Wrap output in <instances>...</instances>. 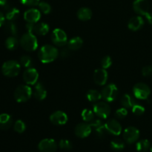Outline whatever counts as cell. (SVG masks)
Masks as SVG:
<instances>
[{
	"label": "cell",
	"instance_id": "cell-1",
	"mask_svg": "<svg viewBox=\"0 0 152 152\" xmlns=\"http://www.w3.org/2000/svg\"><path fill=\"white\" fill-rule=\"evenodd\" d=\"M59 56V50L50 45H43L38 52V57L42 63H50L56 60Z\"/></svg>",
	"mask_w": 152,
	"mask_h": 152
},
{
	"label": "cell",
	"instance_id": "cell-2",
	"mask_svg": "<svg viewBox=\"0 0 152 152\" xmlns=\"http://www.w3.org/2000/svg\"><path fill=\"white\" fill-rule=\"evenodd\" d=\"M20 45L27 51H34L38 48V41L34 33L27 32L20 39Z\"/></svg>",
	"mask_w": 152,
	"mask_h": 152
},
{
	"label": "cell",
	"instance_id": "cell-3",
	"mask_svg": "<svg viewBox=\"0 0 152 152\" xmlns=\"http://www.w3.org/2000/svg\"><path fill=\"white\" fill-rule=\"evenodd\" d=\"M13 96L16 102H27L33 96V89L28 85H21L15 89Z\"/></svg>",
	"mask_w": 152,
	"mask_h": 152
},
{
	"label": "cell",
	"instance_id": "cell-4",
	"mask_svg": "<svg viewBox=\"0 0 152 152\" xmlns=\"http://www.w3.org/2000/svg\"><path fill=\"white\" fill-rule=\"evenodd\" d=\"M21 65L16 60H8L4 62L1 67V71L7 77H15L19 74Z\"/></svg>",
	"mask_w": 152,
	"mask_h": 152
},
{
	"label": "cell",
	"instance_id": "cell-5",
	"mask_svg": "<svg viewBox=\"0 0 152 152\" xmlns=\"http://www.w3.org/2000/svg\"><path fill=\"white\" fill-rule=\"evenodd\" d=\"M117 94H118V89L117 86L114 83L107 85L101 91L102 99L106 101L107 102H111L115 100L117 96Z\"/></svg>",
	"mask_w": 152,
	"mask_h": 152
},
{
	"label": "cell",
	"instance_id": "cell-6",
	"mask_svg": "<svg viewBox=\"0 0 152 152\" xmlns=\"http://www.w3.org/2000/svg\"><path fill=\"white\" fill-rule=\"evenodd\" d=\"M133 94L138 99H146L151 94V90L148 85L143 83H138L134 86Z\"/></svg>",
	"mask_w": 152,
	"mask_h": 152
},
{
	"label": "cell",
	"instance_id": "cell-7",
	"mask_svg": "<svg viewBox=\"0 0 152 152\" xmlns=\"http://www.w3.org/2000/svg\"><path fill=\"white\" fill-rule=\"evenodd\" d=\"M93 111L96 117L106 119L111 114V107L107 102H97L94 105Z\"/></svg>",
	"mask_w": 152,
	"mask_h": 152
},
{
	"label": "cell",
	"instance_id": "cell-8",
	"mask_svg": "<svg viewBox=\"0 0 152 152\" xmlns=\"http://www.w3.org/2000/svg\"><path fill=\"white\" fill-rule=\"evenodd\" d=\"M51 39L53 44L58 47L65 46L68 43V37L63 30L55 28L51 34Z\"/></svg>",
	"mask_w": 152,
	"mask_h": 152
},
{
	"label": "cell",
	"instance_id": "cell-9",
	"mask_svg": "<svg viewBox=\"0 0 152 152\" xmlns=\"http://www.w3.org/2000/svg\"><path fill=\"white\" fill-rule=\"evenodd\" d=\"M123 139L128 144H133L139 140L140 131L134 126L126 128L123 132Z\"/></svg>",
	"mask_w": 152,
	"mask_h": 152
},
{
	"label": "cell",
	"instance_id": "cell-10",
	"mask_svg": "<svg viewBox=\"0 0 152 152\" xmlns=\"http://www.w3.org/2000/svg\"><path fill=\"white\" fill-rule=\"evenodd\" d=\"M58 148V144L53 139L46 138L39 142L38 149L40 152H56Z\"/></svg>",
	"mask_w": 152,
	"mask_h": 152
},
{
	"label": "cell",
	"instance_id": "cell-11",
	"mask_svg": "<svg viewBox=\"0 0 152 152\" xmlns=\"http://www.w3.org/2000/svg\"><path fill=\"white\" fill-rule=\"evenodd\" d=\"M39 79V73L34 68H28L24 71L23 80L28 86H34L37 84Z\"/></svg>",
	"mask_w": 152,
	"mask_h": 152
},
{
	"label": "cell",
	"instance_id": "cell-12",
	"mask_svg": "<svg viewBox=\"0 0 152 152\" xmlns=\"http://www.w3.org/2000/svg\"><path fill=\"white\" fill-rule=\"evenodd\" d=\"M92 127L88 123H81L77 125L74 129L76 136L79 138H86L91 134Z\"/></svg>",
	"mask_w": 152,
	"mask_h": 152
},
{
	"label": "cell",
	"instance_id": "cell-13",
	"mask_svg": "<svg viewBox=\"0 0 152 152\" xmlns=\"http://www.w3.org/2000/svg\"><path fill=\"white\" fill-rule=\"evenodd\" d=\"M105 131L109 134L115 136H118L122 133V126L120 123L114 119H111L108 120L106 123L104 124Z\"/></svg>",
	"mask_w": 152,
	"mask_h": 152
},
{
	"label": "cell",
	"instance_id": "cell-14",
	"mask_svg": "<svg viewBox=\"0 0 152 152\" xmlns=\"http://www.w3.org/2000/svg\"><path fill=\"white\" fill-rule=\"evenodd\" d=\"M68 120V115L62 111H56L50 114V121L55 126H63Z\"/></svg>",
	"mask_w": 152,
	"mask_h": 152
},
{
	"label": "cell",
	"instance_id": "cell-15",
	"mask_svg": "<svg viewBox=\"0 0 152 152\" xmlns=\"http://www.w3.org/2000/svg\"><path fill=\"white\" fill-rule=\"evenodd\" d=\"M108 80V72L106 69L98 68L94 73V81L97 86H105Z\"/></svg>",
	"mask_w": 152,
	"mask_h": 152
},
{
	"label": "cell",
	"instance_id": "cell-16",
	"mask_svg": "<svg viewBox=\"0 0 152 152\" xmlns=\"http://www.w3.org/2000/svg\"><path fill=\"white\" fill-rule=\"evenodd\" d=\"M133 9L139 15L145 16L149 12V3L147 0H135L133 3Z\"/></svg>",
	"mask_w": 152,
	"mask_h": 152
},
{
	"label": "cell",
	"instance_id": "cell-17",
	"mask_svg": "<svg viewBox=\"0 0 152 152\" xmlns=\"http://www.w3.org/2000/svg\"><path fill=\"white\" fill-rule=\"evenodd\" d=\"M40 18H41V13L38 9H28L24 13V19L27 22L37 23L39 21Z\"/></svg>",
	"mask_w": 152,
	"mask_h": 152
},
{
	"label": "cell",
	"instance_id": "cell-18",
	"mask_svg": "<svg viewBox=\"0 0 152 152\" xmlns=\"http://www.w3.org/2000/svg\"><path fill=\"white\" fill-rule=\"evenodd\" d=\"M33 96L37 100L42 101L45 99L47 96V91L42 83H37L35 84L33 89Z\"/></svg>",
	"mask_w": 152,
	"mask_h": 152
},
{
	"label": "cell",
	"instance_id": "cell-19",
	"mask_svg": "<svg viewBox=\"0 0 152 152\" xmlns=\"http://www.w3.org/2000/svg\"><path fill=\"white\" fill-rule=\"evenodd\" d=\"M144 25V19L142 16H134L128 22V27L130 30L133 31H137L141 29Z\"/></svg>",
	"mask_w": 152,
	"mask_h": 152
},
{
	"label": "cell",
	"instance_id": "cell-20",
	"mask_svg": "<svg viewBox=\"0 0 152 152\" xmlns=\"http://www.w3.org/2000/svg\"><path fill=\"white\" fill-rule=\"evenodd\" d=\"M91 126L92 127V129H94L95 133H96V136L98 137H102L104 136V134H105V126L102 124V121L100 120H98V119H96V120H94L93 121L90 123Z\"/></svg>",
	"mask_w": 152,
	"mask_h": 152
},
{
	"label": "cell",
	"instance_id": "cell-21",
	"mask_svg": "<svg viewBox=\"0 0 152 152\" xmlns=\"http://www.w3.org/2000/svg\"><path fill=\"white\" fill-rule=\"evenodd\" d=\"M13 120L10 115L7 114H0V129L7 130L12 126Z\"/></svg>",
	"mask_w": 152,
	"mask_h": 152
},
{
	"label": "cell",
	"instance_id": "cell-22",
	"mask_svg": "<svg viewBox=\"0 0 152 152\" xmlns=\"http://www.w3.org/2000/svg\"><path fill=\"white\" fill-rule=\"evenodd\" d=\"M92 11L88 7H81L77 11V17L81 21H88L92 17Z\"/></svg>",
	"mask_w": 152,
	"mask_h": 152
},
{
	"label": "cell",
	"instance_id": "cell-23",
	"mask_svg": "<svg viewBox=\"0 0 152 152\" xmlns=\"http://www.w3.org/2000/svg\"><path fill=\"white\" fill-rule=\"evenodd\" d=\"M68 48L71 50H77L81 48L83 45V41L80 37H75L68 41Z\"/></svg>",
	"mask_w": 152,
	"mask_h": 152
},
{
	"label": "cell",
	"instance_id": "cell-24",
	"mask_svg": "<svg viewBox=\"0 0 152 152\" xmlns=\"http://www.w3.org/2000/svg\"><path fill=\"white\" fill-rule=\"evenodd\" d=\"M5 13V18L8 21H13L18 18L19 16V10L16 7H10V6H7L6 8Z\"/></svg>",
	"mask_w": 152,
	"mask_h": 152
},
{
	"label": "cell",
	"instance_id": "cell-25",
	"mask_svg": "<svg viewBox=\"0 0 152 152\" xmlns=\"http://www.w3.org/2000/svg\"><path fill=\"white\" fill-rule=\"evenodd\" d=\"M86 97L88 101L91 102H97L102 99V94L101 92L94 89H91L86 94Z\"/></svg>",
	"mask_w": 152,
	"mask_h": 152
},
{
	"label": "cell",
	"instance_id": "cell-26",
	"mask_svg": "<svg viewBox=\"0 0 152 152\" xmlns=\"http://www.w3.org/2000/svg\"><path fill=\"white\" fill-rule=\"evenodd\" d=\"M49 31V25L45 22H40L35 25L34 28V33L37 35L45 36L48 33Z\"/></svg>",
	"mask_w": 152,
	"mask_h": 152
},
{
	"label": "cell",
	"instance_id": "cell-27",
	"mask_svg": "<svg viewBox=\"0 0 152 152\" xmlns=\"http://www.w3.org/2000/svg\"><path fill=\"white\" fill-rule=\"evenodd\" d=\"M135 103L136 102H135L134 98L131 95H129V94H126L122 96L121 104L124 108H132Z\"/></svg>",
	"mask_w": 152,
	"mask_h": 152
},
{
	"label": "cell",
	"instance_id": "cell-28",
	"mask_svg": "<svg viewBox=\"0 0 152 152\" xmlns=\"http://www.w3.org/2000/svg\"><path fill=\"white\" fill-rule=\"evenodd\" d=\"M151 148V144L148 140H141L136 143V149L139 152H145Z\"/></svg>",
	"mask_w": 152,
	"mask_h": 152
},
{
	"label": "cell",
	"instance_id": "cell-29",
	"mask_svg": "<svg viewBox=\"0 0 152 152\" xmlns=\"http://www.w3.org/2000/svg\"><path fill=\"white\" fill-rule=\"evenodd\" d=\"M18 45H19V41L14 36L9 37L5 41V46L8 50H15V49L17 48Z\"/></svg>",
	"mask_w": 152,
	"mask_h": 152
},
{
	"label": "cell",
	"instance_id": "cell-30",
	"mask_svg": "<svg viewBox=\"0 0 152 152\" xmlns=\"http://www.w3.org/2000/svg\"><path fill=\"white\" fill-rule=\"evenodd\" d=\"M4 30L7 34H10L12 36H16L17 34L18 30L17 26L13 21H9L4 25Z\"/></svg>",
	"mask_w": 152,
	"mask_h": 152
},
{
	"label": "cell",
	"instance_id": "cell-31",
	"mask_svg": "<svg viewBox=\"0 0 152 152\" xmlns=\"http://www.w3.org/2000/svg\"><path fill=\"white\" fill-rule=\"evenodd\" d=\"M94 112L88 108H86L82 111L81 116L86 123H91L94 120Z\"/></svg>",
	"mask_w": 152,
	"mask_h": 152
},
{
	"label": "cell",
	"instance_id": "cell-32",
	"mask_svg": "<svg viewBox=\"0 0 152 152\" xmlns=\"http://www.w3.org/2000/svg\"><path fill=\"white\" fill-rule=\"evenodd\" d=\"M110 145H111V148L115 151H120L125 148V142L120 139L113 140Z\"/></svg>",
	"mask_w": 152,
	"mask_h": 152
},
{
	"label": "cell",
	"instance_id": "cell-33",
	"mask_svg": "<svg viewBox=\"0 0 152 152\" xmlns=\"http://www.w3.org/2000/svg\"><path fill=\"white\" fill-rule=\"evenodd\" d=\"M20 65L21 66H23L25 68H31L33 64L32 59H31V56H27V55H25V56H22L20 59Z\"/></svg>",
	"mask_w": 152,
	"mask_h": 152
},
{
	"label": "cell",
	"instance_id": "cell-34",
	"mask_svg": "<svg viewBox=\"0 0 152 152\" xmlns=\"http://www.w3.org/2000/svg\"><path fill=\"white\" fill-rule=\"evenodd\" d=\"M59 147L62 150H65V151H70L72 149L73 145L71 143V141L66 139H62L59 141Z\"/></svg>",
	"mask_w": 152,
	"mask_h": 152
},
{
	"label": "cell",
	"instance_id": "cell-35",
	"mask_svg": "<svg viewBox=\"0 0 152 152\" xmlns=\"http://www.w3.org/2000/svg\"><path fill=\"white\" fill-rule=\"evenodd\" d=\"M13 129H14V131L17 133H23L24 132L26 129V126H25V123H24L22 120H17V121L15 122L14 126H13Z\"/></svg>",
	"mask_w": 152,
	"mask_h": 152
},
{
	"label": "cell",
	"instance_id": "cell-36",
	"mask_svg": "<svg viewBox=\"0 0 152 152\" xmlns=\"http://www.w3.org/2000/svg\"><path fill=\"white\" fill-rule=\"evenodd\" d=\"M38 6L42 13H45V14H48L51 12V6L46 1H40Z\"/></svg>",
	"mask_w": 152,
	"mask_h": 152
},
{
	"label": "cell",
	"instance_id": "cell-37",
	"mask_svg": "<svg viewBox=\"0 0 152 152\" xmlns=\"http://www.w3.org/2000/svg\"><path fill=\"white\" fill-rule=\"evenodd\" d=\"M132 112H133L134 114L137 116H141L145 113V108H144L142 105H140V104L135 103L134 105H133V107L132 108Z\"/></svg>",
	"mask_w": 152,
	"mask_h": 152
},
{
	"label": "cell",
	"instance_id": "cell-38",
	"mask_svg": "<svg viewBox=\"0 0 152 152\" xmlns=\"http://www.w3.org/2000/svg\"><path fill=\"white\" fill-rule=\"evenodd\" d=\"M112 65V59L109 56H105L101 60V65L104 69H108Z\"/></svg>",
	"mask_w": 152,
	"mask_h": 152
},
{
	"label": "cell",
	"instance_id": "cell-39",
	"mask_svg": "<svg viewBox=\"0 0 152 152\" xmlns=\"http://www.w3.org/2000/svg\"><path fill=\"white\" fill-rule=\"evenodd\" d=\"M128 115V111L126 108H120L117 109L115 112V116L118 119H123L125 117H127Z\"/></svg>",
	"mask_w": 152,
	"mask_h": 152
},
{
	"label": "cell",
	"instance_id": "cell-40",
	"mask_svg": "<svg viewBox=\"0 0 152 152\" xmlns=\"http://www.w3.org/2000/svg\"><path fill=\"white\" fill-rule=\"evenodd\" d=\"M19 1L22 4L27 6H31V7L38 5L39 3L40 2V0H19Z\"/></svg>",
	"mask_w": 152,
	"mask_h": 152
},
{
	"label": "cell",
	"instance_id": "cell-41",
	"mask_svg": "<svg viewBox=\"0 0 152 152\" xmlns=\"http://www.w3.org/2000/svg\"><path fill=\"white\" fill-rule=\"evenodd\" d=\"M142 74L144 77H150L152 75V65H146L142 69Z\"/></svg>",
	"mask_w": 152,
	"mask_h": 152
},
{
	"label": "cell",
	"instance_id": "cell-42",
	"mask_svg": "<svg viewBox=\"0 0 152 152\" xmlns=\"http://www.w3.org/2000/svg\"><path fill=\"white\" fill-rule=\"evenodd\" d=\"M70 51H71V50H70L68 48H63L62 50L60 51V56L62 58V59H65V58H68V56H70Z\"/></svg>",
	"mask_w": 152,
	"mask_h": 152
},
{
	"label": "cell",
	"instance_id": "cell-43",
	"mask_svg": "<svg viewBox=\"0 0 152 152\" xmlns=\"http://www.w3.org/2000/svg\"><path fill=\"white\" fill-rule=\"evenodd\" d=\"M36 23H32V22H27L25 28H26L27 32L34 33V28H35Z\"/></svg>",
	"mask_w": 152,
	"mask_h": 152
},
{
	"label": "cell",
	"instance_id": "cell-44",
	"mask_svg": "<svg viewBox=\"0 0 152 152\" xmlns=\"http://www.w3.org/2000/svg\"><path fill=\"white\" fill-rule=\"evenodd\" d=\"M5 16L4 15V13L0 11V27L2 26L4 24L5 22Z\"/></svg>",
	"mask_w": 152,
	"mask_h": 152
},
{
	"label": "cell",
	"instance_id": "cell-45",
	"mask_svg": "<svg viewBox=\"0 0 152 152\" xmlns=\"http://www.w3.org/2000/svg\"><path fill=\"white\" fill-rule=\"evenodd\" d=\"M145 18H146L147 21L148 22V23L152 25V13L151 12H148L145 15Z\"/></svg>",
	"mask_w": 152,
	"mask_h": 152
},
{
	"label": "cell",
	"instance_id": "cell-46",
	"mask_svg": "<svg viewBox=\"0 0 152 152\" xmlns=\"http://www.w3.org/2000/svg\"><path fill=\"white\" fill-rule=\"evenodd\" d=\"M8 6V3H7V0H0V7H2L4 8Z\"/></svg>",
	"mask_w": 152,
	"mask_h": 152
},
{
	"label": "cell",
	"instance_id": "cell-47",
	"mask_svg": "<svg viewBox=\"0 0 152 152\" xmlns=\"http://www.w3.org/2000/svg\"><path fill=\"white\" fill-rule=\"evenodd\" d=\"M151 151L152 152V145L151 146Z\"/></svg>",
	"mask_w": 152,
	"mask_h": 152
},
{
	"label": "cell",
	"instance_id": "cell-48",
	"mask_svg": "<svg viewBox=\"0 0 152 152\" xmlns=\"http://www.w3.org/2000/svg\"><path fill=\"white\" fill-rule=\"evenodd\" d=\"M32 152H35V151H32Z\"/></svg>",
	"mask_w": 152,
	"mask_h": 152
}]
</instances>
